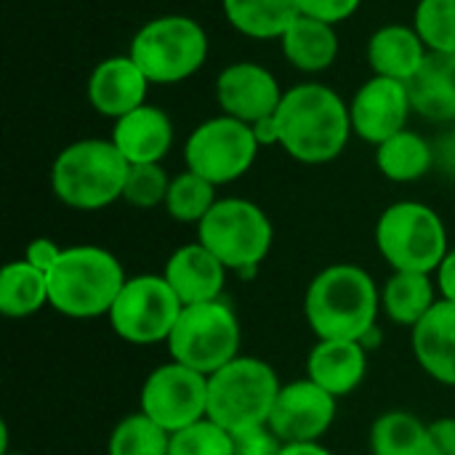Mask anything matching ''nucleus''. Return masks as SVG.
<instances>
[{
    "label": "nucleus",
    "mask_w": 455,
    "mask_h": 455,
    "mask_svg": "<svg viewBox=\"0 0 455 455\" xmlns=\"http://www.w3.org/2000/svg\"><path fill=\"white\" fill-rule=\"evenodd\" d=\"M275 117L280 125V147L304 165L336 160L355 133L349 104L323 83L288 88Z\"/></svg>",
    "instance_id": "nucleus-1"
},
{
    "label": "nucleus",
    "mask_w": 455,
    "mask_h": 455,
    "mask_svg": "<svg viewBox=\"0 0 455 455\" xmlns=\"http://www.w3.org/2000/svg\"><path fill=\"white\" fill-rule=\"evenodd\" d=\"M381 293L373 277L355 264L325 267L307 288L304 315L317 339L363 341L373 331Z\"/></svg>",
    "instance_id": "nucleus-2"
},
{
    "label": "nucleus",
    "mask_w": 455,
    "mask_h": 455,
    "mask_svg": "<svg viewBox=\"0 0 455 455\" xmlns=\"http://www.w3.org/2000/svg\"><path fill=\"white\" fill-rule=\"evenodd\" d=\"M131 163L112 139H80L67 144L51 165V189L75 211H101L123 200Z\"/></svg>",
    "instance_id": "nucleus-3"
},
{
    "label": "nucleus",
    "mask_w": 455,
    "mask_h": 455,
    "mask_svg": "<svg viewBox=\"0 0 455 455\" xmlns=\"http://www.w3.org/2000/svg\"><path fill=\"white\" fill-rule=\"evenodd\" d=\"M120 261L99 245L64 248L59 264L48 272L51 307L72 320H93L109 315L125 285Z\"/></svg>",
    "instance_id": "nucleus-4"
},
{
    "label": "nucleus",
    "mask_w": 455,
    "mask_h": 455,
    "mask_svg": "<svg viewBox=\"0 0 455 455\" xmlns=\"http://www.w3.org/2000/svg\"><path fill=\"white\" fill-rule=\"evenodd\" d=\"M208 32L184 13L149 19L131 40L128 56L152 85H176L189 80L208 61Z\"/></svg>",
    "instance_id": "nucleus-5"
},
{
    "label": "nucleus",
    "mask_w": 455,
    "mask_h": 455,
    "mask_svg": "<svg viewBox=\"0 0 455 455\" xmlns=\"http://www.w3.org/2000/svg\"><path fill=\"white\" fill-rule=\"evenodd\" d=\"M272 365L256 357H235L208 376V419L229 435L269 424V413L280 395Z\"/></svg>",
    "instance_id": "nucleus-6"
},
{
    "label": "nucleus",
    "mask_w": 455,
    "mask_h": 455,
    "mask_svg": "<svg viewBox=\"0 0 455 455\" xmlns=\"http://www.w3.org/2000/svg\"><path fill=\"white\" fill-rule=\"evenodd\" d=\"M376 248L395 272L432 275L448 256V229L440 213L424 203L403 200L376 221Z\"/></svg>",
    "instance_id": "nucleus-7"
},
{
    "label": "nucleus",
    "mask_w": 455,
    "mask_h": 455,
    "mask_svg": "<svg viewBox=\"0 0 455 455\" xmlns=\"http://www.w3.org/2000/svg\"><path fill=\"white\" fill-rule=\"evenodd\" d=\"M275 240L269 216L245 197L216 200L211 213L197 224V243H203L227 269H256Z\"/></svg>",
    "instance_id": "nucleus-8"
},
{
    "label": "nucleus",
    "mask_w": 455,
    "mask_h": 455,
    "mask_svg": "<svg viewBox=\"0 0 455 455\" xmlns=\"http://www.w3.org/2000/svg\"><path fill=\"white\" fill-rule=\"evenodd\" d=\"M171 360L203 373L213 376L227 363L240 357V323L229 304L221 299L184 307L179 323L165 341Z\"/></svg>",
    "instance_id": "nucleus-9"
},
{
    "label": "nucleus",
    "mask_w": 455,
    "mask_h": 455,
    "mask_svg": "<svg viewBox=\"0 0 455 455\" xmlns=\"http://www.w3.org/2000/svg\"><path fill=\"white\" fill-rule=\"evenodd\" d=\"M181 309L184 304L163 275H136L125 280L107 317L123 341L147 347L171 339Z\"/></svg>",
    "instance_id": "nucleus-10"
},
{
    "label": "nucleus",
    "mask_w": 455,
    "mask_h": 455,
    "mask_svg": "<svg viewBox=\"0 0 455 455\" xmlns=\"http://www.w3.org/2000/svg\"><path fill=\"white\" fill-rule=\"evenodd\" d=\"M259 149L261 147L248 123L229 115H216L203 120L189 133L184 144V163L187 171H195L221 187L243 179L253 168Z\"/></svg>",
    "instance_id": "nucleus-11"
},
{
    "label": "nucleus",
    "mask_w": 455,
    "mask_h": 455,
    "mask_svg": "<svg viewBox=\"0 0 455 455\" xmlns=\"http://www.w3.org/2000/svg\"><path fill=\"white\" fill-rule=\"evenodd\" d=\"M139 403L165 432H181L208 419V376L171 360L147 376Z\"/></svg>",
    "instance_id": "nucleus-12"
},
{
    "label": "nucleus",
    "mask_w": 455,
    "mask_h": 455,
    "mask_svg": "<svg viewBox=\"0 0 455 455\" xmlns=\"http://www.w3.org/2000/svg\"><path fill=\"white\" fill-rule=\"evenodd\" d=\"M413 115L408 83L392 80L373 75L365 80L355 99L349 101V117H352V131L363 141L379 147L395 133L408 128V120Z\"/></svg>",
    "instance_id": "nucleus-13"
},
{
    "label": "nucleus",
    "mask_w": 455,
    "mask_h": 455,
    "mask_svg": "<svg viewBox=\"0 0 455 455\" xmlns=\"http://www.w3.org/2000/svg\"><path fill=\"white\" fill-rule=\"evenodd\" d=\"M336 419V397L312 379L280 387L269 413V429L283 443H320Z\"/></svg>",
    "instance_id": "nucleus-14"
},
{
    "label": "nucleus",
    "mask_w": 455,
    "mask_h": 455,
    "mask_svg": "<svg viewBox=\"0 0 455 455\" xmlns=\"http://www.w3.org/2000/svg\"><path fill=\"white\" fill-rule=\"evenodd\" d=\"M285 91L280 88L272 69L256 61L227 64L216 77V101L221 115L237 117L248 125L277 112Z\"/></svg>",
    "instance_id": "nucleus-15"
},
{
    "label": "nucleus",
    "mask_w": 455,
    "mask_h": 455,
    "mask_svg": "<svg viewBox=\"0 0 455 455\" xmlns=\"http://www.w3.org/2000/svg\"><path fill=\"white\" fill-rule=\"evenodd\" d=\"M149 80L139 69V64L125 56H107L91 69L85 83V93L91 107L109 120H120L123 115L133 112L136 107L147 104Z\"/></svg>",
    "instance_id": "nucleus-16"
},
{
    "label": "nucleus",
    "mask_w": 455,
    "mask_h": 455,
    "mask_svg": "<svg viewBox=\"0 0 455 455\" xmlns=\"http://www.w3.org/2000/svg\"><path fill=\"white\" fill-rule=\"evenodd\" d=\"M112 144L131 165L163 163L173 147V120L155 104H141L112 125Z\"/></svg>",
    "instance_id": "nucleus-17"
},
{
    "label": "nucleus",
    "mask_w": 455,
    "mask_h": 455,
    "mask_svg": "<svg viewBox=\"0 0 455 455\" xmlns=\"http://www.w3.org/2000/svg\"><path fill=\"white\" fill-rule=\"evenodd\" d=\"M163 277L168 280L179 301L184 307H192L221 299L227 267L203 243H189L171 253Z\"/></svg>",
    "instance_id": "nucleus-18"
},
{
    "label": "nucleus",
    "mask_w": 455,
    "mask_h": 455,
    "mask_svg": "<svg viewBox=\"0 0 455 455\" xmlns=\"http://www.w3.org/2000/svg\"><path fill=\"white\" fill-rule=\"evenodd\" d=\"M368 373V357L363 341L317 339L307 360V379L331 392L336 400L352 395Z\"/></svg>",
    "instance_id": "nucleus-19"
},
{
    "label": "nucleus",
    "mask_w": 455,
    "mask_h": 455,
    "mask_svg": "<svg viewBox=\"0 0 455 455\" xmlns=\"http://www.w3.org/2000/svg\"><path fill=\"white\" fill-rule=\"evenodd\" d=\"M413 355L435 381L455 387V304L437 301L413 328Z\"/></svg>",
    "instance_id": "nucleus-20"
},
{
    "label": "nucleus",
    "mask_w": 455,
    "mask_h": 455,
    "mask_svg": "<svg viewBox=\"0 0 455 455\" xmlns=\"http://www.w3.org/2000/svg\"><path fill=\"white\" fill-rule=\"evenodd\" d=\"M429 48L411 24H384L368 40V64L373 75L408 83L427 61Z\"/></svg>",
    "instance_id": "nucleus-21"
},
{
    "label": "nucleus",
    "mask_w": 455,
    "mask_h": 455,
    "mask_svg": "<svg viewBox=\"0 0 455 455\" xmlns=\"http://www.w3.org/2000/svg\"><path fill=\"white\" fill-rule=\"evenodd\" d=\"M413 112L432 123H455V56L429 53L408 80Z\"/></svg>",
    "instance_id": "nucleus-22"
},
{
    "label": "nucleus",
    "mask_w": 455,
    "mask_h": 455,
    "mask_svg": "<svg viewBox=\"0 0 455 455\" xmlns=\"http://www.w3.org/2000/svg\"><path fill=\"white\" fill-rule=\"evenodd\" d=\"M283 56L288 64L304 75H320L331 69L339 59V35L333 24H325L320 19L299 16L288 32L280 37Z\"/></svg>",
    "instance_id": "nucleus-23"
},
{
    "label": "nucleus",
    "mask_w": 455,
    "mask_h": 455,
    "mask_svg": "<svg viewBox=\"0 0 455 455\" xmlns=\"http://www.w3.org/2000/svg\"><path fill=\"white\" fill-rule=\"evenodd\" d=\"M232 29L253 40H280L301 16L299 0H221Z\"/></svg>",
    "instance_id": "nucleus-24"
},
{
    "label": "nucleus",
    "mask_w": 455,
    "mask_h": 455,
    "mask_svg": "<svg viewBox=\"0 0 455 455\" xmlns=\"http://www.w3.org/2000/svg\"><path fill=\"white\" fill-rule=\"evenodd\" d=\"M376 168L395 184L419 181L435 168V144L405 128L376 147Z\"/></svg>",
    "instance_id": "nucleus-25"
},
{
    "label": "nucleus",
    "mask_w": 455,
    "mask_h": 455,
    "mask_svg": "<svg viewBox=\"0 0 455 455\" xmlns=\"http://www.w3.org/2000/svg\"><path fill=\"white\" fill-rule=\"evenodd\" d=\"M51 307L48 275L29 261H11L0 272V312L11 320H24Z\"/></svg>",
    "instance_id": "nucleus-26"
},
{
    "label": "nucleus",
    "mask_w": 455,
    "mask_h": 455,
    "mask_svg": "<svg viewBox=\"0 0 455 455\" xmlns=\"http://www.w3.org/2000/svg\"><path fill=\"white\" fill-rule=\"evenodd\" d=\"M381 304L392 323L413 331L437 304L432 277L424 272H395L384 285Z\"/></svg>",
    "instance_id": "nucleus-27"
},
{
    "label": "nucleus",
    "mask_w": 455,
    "mask_h": 455,
    "mask_svg": "<svg viewBox=\"0 0 455 455\" xmlns=\"http://www.w3.org/2000/svg\"><path fill=\"white\" fill-rule=\"evenodd\" d=\"M429 427L405 411H389L373 421L371 453L373 455H427Z\"/></svg>",
    "instance_id": "nucleus-28"
},
{
    "label": "nucleus",
    "mask_w": 455,
    "mask_h": 455,
    "mask_svg": "<svg viewBox=\"0 0 455 455\" xmlns=\"http://www.w3.org/2000/svg\"><path fill=\"white\" fill-rule=\"evenodd\" d=\"M216 200V184L197 176L195 171H184L171 179V189L163 208L171 219L181 224H200L211 213Z\"/></svg>",
    "instance_id": "nucleus-29"
},
{
    "label": "nucleus",
    "mask_w": 455,
    "mask_h": 455,
    "mask_svg": "<svg viewBox=\"0 0 455 455\" xmlns=\"http://www.w3.org/2000/svg\"><path fill=\"white\" fill-rule=\"evenodd\" d=\"M171 432L155 424L149 416L131 413L109 435L107 455H168Z\"/></svg>",
    "instance_id": "nucleus-30"
},
{
    "label": "nucleus",
    "mask_w": 455,
    "mask_h": 455,
    "mask_svg": "<svg viewBox=\"0 0 455 455\" xmlns=\"http://www.w3.org/2000/svg\"><path fill=\"white\" fill-rule=\"evenodd\" d=\"M413 27L429 53L455 56V0H419Z\"/></svg>",
    "instance_id": "nucleus-31"
},
{
    "label": "nucleus",
    "mask_w": 455,
    "mask_h": 455,
    "mask_svg": "<svg viewBox=\"0 0 455 455\" xmlns=\"http://www.w3.org/2000/svg\"><path fill=\"white\" fill-rule=\"evenodd\" d=\"M168 455H235V440L224 427L203 419L171 435Z\"/></svg>",
    "instance_id": "nucleus-32"
},
{
    "label": "nucleus",
    "mask_w": 455,
    "mask_h": 455,
    "mask_svg": "<svg viewBox=\"0 0 455 455\" xmlns=\"http://www.w3.org/2000/svg\"><path fill=\"white\" fill-rule=\"evenodd\" d=\"M168 189H171V179L160 163L131 165L128 179H125V189H123V200L133 208L149 211V208L165 205Z\"/></svg>",
    "instance_id": "nucleus-33"
},
{
    "label": "nucleus",
    "mask_w": 455,
    "mask_h": 455,
    "mask_svg": "<svg viewBox=\"0 0 455 455\" xmlns=\"http://www.w3.org/2000/svg\"><path fill=\"white\" fill-rule=\"evenodd\" d=\"M235 440V455H283V440L264 424L245 432L232 435Z\"/></svg>",
    "instance_id": "nucleus-34"
},
{
    "label": "nucleus",
    "mask_w": 455,
    "mask_h": 455,
    "mask_svg": "<svg viewBox=\"0 0 455 455\" xmlns=\"http://www.w3.org/2000/svg\"><path fill=\"white\" fill-rule=\"evenodd\" d=\"M363 0H299L301 16L320 19L325 24H341L360 11Z\"/></svg>",
    "instance_id": "nucleus-35"
},
{
    "label": "nucleus",
    "mask_w": 455,
    "mask_h": 455,
    "mask_svg": "<svg viewBox=\"0 0 455 455\" xmlns=\"http://www.w3.org/2000/svg\"><path fill=\"white\" fill-rule=\"evenodd\" d=\"M61 253H64V248H61V245H56L51 237H37V240H32V243L27 245L24 261H29L35 269H40V272H45V275H48V272L59 264Z\"/></svg>",
    "instance_id": "nucleus-36"
},
{
    "label": "nucleus",
    "mask_w": 455,
    "mask_h": 455,
    "mask_svg": "<svg viewBox=\"0 0 455 455\" xmlns=\"http://www.w3.org/2000/svg\"><path fill=\"white\" fill-rule=\"evenodd\" d=\"M427 455H455V419H437L429 424Z\"/></svg>",
    "instance_id": "nucleus-37"
},
{
    "label": "nucleus",
    "mask_w": 455,
    "mask_h": 455,
    "mask_svg": "<svg viewBox=\"0 0 455 455\" xmlns=\"http://www.w3.org/2000/svg\"><path fill=\"white\" fill-rule=\"evenodd\" d=\"M437 288L443 293V301H453L455 304V248L448 251V256L443 259V264L437 267Z\"/></svg>",
    "instance_id": "nucleus-38"
},
{
    "label": "nucleus",
    "mask_w": 455,
    "mask_h": 455,
    "mask_svg": "<svg viewBox=\"0 0 455 455\" xmlns=\"http://www.w3.org/2000/svg\"><path fill=\"white\" fill-rule=\"evenodd\" d=\"M251 128H253V136H256L259 147H275V144H280V125H277V117L275 115L253 123Z\"/></svg>",
    "instance_id": "nucleus-39"
},
{
    "label": "nucleus",
    "mask_w": 455,
    "mask_h": 455,
    "mask_svg": "<svg viewBox=\"0 0 455 455\" xmlns=\"http://www.w3.org/2000/svg\"><path fill=\"white\" fill-rule=\"evenodd\" d=\"M435 165H443L448 173L455 176V133L435 144Z\"/></svg>",
    "instance_id": "nucleus-40"
},
{
    "label": "nucleus",
    "mask_w": 455,
    "mask_h": 455,
    "mask_svg": "<svg viewBox=\"0 0 455 455\" xmlns=\"http://www.w3.org/2000/svg\"><path fill=\"white\" fill-rule=\"evenodd\" d=\"M283 455H331V451L320 443H285Z\"/></svg>",
    "instance_id": "nucleus-41"
},
{
    "label": "nucleus",
    "mask_w": 455,
    "mask_h": 455,
    "mask_svg": "<svg viewBox=\"0 0 455 455\" xmlns=\"http://www.w3.org/2000/svg\"><path fill=\"white\" fill-rule=\"evenodd\" d=\"M3 455H21V453H11V451H8V453H3Z\"/></svg>",
    "instance_id": "nucleus-42"
}]
</instances>
